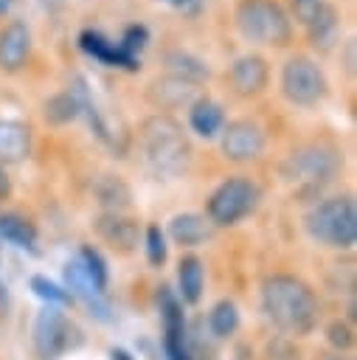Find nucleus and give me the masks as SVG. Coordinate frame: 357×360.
I'll list each match as a JSON object with an SVG mask.
<instances>
[{
    "instance_id": "obj_9",
    "label": "nucleus",
    "mask_w": 357,
    "mask_h": 360,
    "mask_svg": "<svg viewBox=\"0 0 357 360\" xmlns=\"http://www.w3.org/2000/svg\"><path fill=\"white\" fill-rule=\"evenodd\" d=\"M76 96H79V104H82V115H87V121H90V129H93V135L104 143V146H110L118 158H124L126 155V146H129V135H126V129L124 127H118V124H112V118L98 107V101H96V96H93V90H90V84H87V79L84 76H76L70 84H67Z\"/></svg>"
},
{
    "instance_id": "obj_21",
    "label": "nucleus",
    "mask_w": 357,
    "mask_h": 360,
    "mask_svg": "<svg viewBox=\"0 0 357 360\" xmlns=\"http://www.w3.org/2000/svg\"><path fill=\"white\" fill-rule=\"evenodd\" d=\"M163 65H166V73L180 76V79H186V82H191V84H200V82H205V79L211 76L205 59H200V56H194V53H188V51H183V48L166 51V53H163Z\"/></svg>"
},
{
    "instance_id": "obj_10",
    "label": "nucleus",
    "mask_w": 357,
    "mask_h": 360,
    "mask_svg": "<svg viewBox=\"0 0 357 360\" xmlns=\"http://www.w3.org/2000/svg\"><path fill=\"white\" fill-rule=\"evenodd\" d=\"M264 129L259 121L253 118H233L222 127V138H219V149L225 155V160L231 163H247L256 160L264 152Z\"/></svg>"
},
{
    "instance_id": "obj_12",
    "label": "nucleus",
    "mask_w": 357,
    "mask_h": 360,
    "mask_svg": "<svg viewBox=\"0 0 357 360\" xmlns=\"http://www.w3.org/2000/svg\"><path fill=\"white\" fill-rule=\"evenodd\" d=\"M143 98L155 110H180V107H188L197 98V84H191V82H186L180 76L163 73V76H155L146 84Z\"/></svg>"
},
{
    "instance_id": "obj_13",
    "label": "nucleus",
    "mask_w": 357,
    "mask_h": 360,
    "mask_svg": "<svg viewBox=\"0 0 357 360\" xmlns=\"http://www.w3.org/2000/svg\"><path fill=\"white\" fill-rule=\"evenodd\" d=\"M31 28L25 20H11L0 28V70L17 73L31 56Z\"/></svg>"
},
{
    "instance_id": "obj_32",
    "label": "nucleus",
    "mask_w": 357,
    "mask_h": 360,
    "mask_svg": "<svg viewBox=\"0 0 357 360\" xmlns=\"http://www.w3.org/2000/svg\"><path fill=\"white\" fill-rule=\"evenodd\" d=\"M326 340L337 349V352H346L354 346V329L346 323V321H332L326 326Z\"/></svg>"
},
{
    "instance_id": "obj_1",
    "label": "nucleus",
    "mask_w": 357,
    "mask_h": 360,
    "mask_svg": "<svg viewBox=\"0 0 357 360\" xmlns=\"http://www.w3.org/2000/svg\"><path fill=\"white\" fill-rule=\"evenodd\" d=\"M261 309L275 329L290 335H304L318 321L315 292L290 273H275L261 284Z\"/></svg>"
},
{
    "instance_id": "obj_29",
    "label": "nucleus",
    "mask_w": 357,
    "mask_h": 360,
    "mask_svg": "<svg viewBox=\"0 0 357 360\" xmlns=\"http://www.w3.org/2000/svg\"><path fill=\"white\" fill-rule=\"evenodd\" d=\"M118 45H121L124 53L141 59V51L149 45V28H146L143 22H132V25H126L124 34H121V39H118Z\"/></svg>"
},
{
    "instance_id": "obj_34",
    "label": "nucleus",
    "mask_w": 357,
    "mask_h": 360,
    "mask_svg": "<svg viewBox=\"0 0 357 360\" xmlns=\"http://www.w3.org/2000/svg\"><path fill=\"white\" fill-rule=\"evenodd\" d=\"M160 3H166V6H171V8H177V11H183V14H197V11L202 8V0H160Z\"/></svg>"
},
{
    "instance_id": "obj_37",
    "label": "nucleus",
    "mask_w": 357,
    "mask_h": 360,
    "mask_svg": "<svg viewBox=\"0 0 357 360\" xmlns=\"http://www.w3.org/2000/svg\"><path fill=\"white\" fill-rule=\"evenodd\" d=\"M110 357H112V360H132V357H129L124 349H112V352H110Z\"/></svg>"
},
{
    "instance_id": "obj_3",
    "label": "nucleus",
    "mask_w": 357,
    "mask_h": 360,
    "mask_svg": "<svg viewBox=\"0 0 357 360\" xmlns=\"http://www.w3.org/2000/svg\"><path fill=\"white\" fill-rule=\"evenodd\" d=\"M340 160L337 152L326 143H306L298 146L281 166L284 183L292 188L295 197H318L335 177Z\"/></svg>"
},
{
    "instance_id": "obj_35",
    "label": "nucleus",
    "mask_w": 357,
    "mask_h": 360,
    "mask_svg": "<svg viewBox=\"0 0 357 360\" xmlns=\"http://www.w3.org/2000/svg\"><path fill=\"white\" fill-rule=\"evenodd\" d=\"M8 194H11V177L0 163V200H8Z\"/></svg>"
},
{
    "instance_id": "obj_31",
    "label": "nucleus",
    "mask_w": 357,
    "mask_h": 360,
    "mask_svg": "<svg viewBox=\"0 0 357 360\" xmlns=\"http://www.w3.org/2000/svg\"><path fill=\"white\" fill-rule=\"evenodd\" d=\"M332 0H290V11L295 17V22H301L304 28L329 6Z\"/></svg>"
},
{
    "instance_id": "obj_36",
    "label": "nucleus",
    "mask_w": 357,
    "mask_h": 360,
    "mask_svg": "<svg viewBox=\"0 0 357 360\" xmlns=\"http://www.w3.org/2000/svg\"><path fill=\"white\" fill-rule=\"evenodd\" d=\"M8 307V292H6V284L0 281V312Z\"/></svg>"
},
{
    "instance_id": "obj_15",
    "label": "nucleus",
    "mask_w": 357,
    "mask_h": 360,
    "mask_svg": "<svg viewBox=\"0 0 357 360\" xmlns=\"http://www.w3.org/2000/svg\"><path fill=\"white\" fill-rule=\"evenodd\" d=\"M96 231L118 253H132L138 248L141 228H138V222L132 217H124V214H101L96 219Z\"/></svg>"
},
{
    "instance_id": "obj_23",
    "label": "nucleus",
    "mask_w": 357,
    "mask_h": 360,
    "mask_svg": "<svg viewBox=\"0 0 357 360\" xmlns=\"http://www.w3.org/2000/svg\"><path fill=\"white\" fill-rule=\"evenodd\" d=\"M337 34H340V11H337L335 3H329V6L306 25V37H309V42H312L315 48L326 51V48H332V45L337 42Z\"/></svg>"
},
{
    "instance_id": "obj_22",
    "label": "nucleus",
    "mask_w": 357,
    "mask_h": 360,
    "mask_svg": "<svg viewBox=\"0 0 357 360\" xmlns=\"http://www.w3.org/2000/svg\"><path fill=\"white\" fill-rule=\"evenodd\" d=\"M79 115H82V104H79V96H76L70 87H65V90H59V93H53V96H48L45 104H42V118H45L51 127H65V124L76 121Z\"/></svg>"
},
{
    "instance_id": "obj_11",
    "label": "nucleus",
    "mask_w": 357,
    "mask_h": 360,
    "mask_svg": "<svg viewBox=\"0 0 357 360\" xmlns=\"http://www.w3.org/2000/svg\"><path fill=\"white\" fill-rule=\"evenodd\" d=\"M228 82H231V87H233L236 96L256 98L270 84V65L259 53H242V56L233 59V65L228 70Z\"/></svg>"
},
{
    "instance_id": "obj_17",
    "label": "nucleus",
    "mask_w": 357,
    "mask_h": 360,
    "mask_svg": "<svg viewBox=\"0 0 357 360\" xmlns=\"http://www.w3.org/2000/svg\"><path fill=\"white\" fill-rule=\"evenodd\" d=\"M31 152V129L17 118H0V163H20Z\"/></svg>"
},
{
    "instance_id": "obj_6",
    "label": "nucleus",
    "mask_w": 357,
    "mask_h": 360,
    "mask_svg": "<svg viewBox=\"0 0 357 360\" xmlns=\"http://www.w3.org/2000/svg\"><path fill=\"white\" fill-rule=\"evenodd\" d=\"M278 90L295 107H318L329 93V79L312 56L295 53L281 65Z\"/></svg>"
},
{
    "instance_id": "obj_33",
    "label": "nucleus",
    "mask_w": 357,
    "mask_h": 360,
    "mask_svg": "<svg viewBox=\"0 0 357 360\" xmlns=\"http://www.w3.org/2000/svg\"><path fill=\"white\" fill-rule=\"evenodd\" d=\"M166 357L169 360H191L186 346H183V338H174V335H166Z\"/></svg>"
},
{
    "instance_id": "obj_4",
    "label": "nucleus",
    "mask_w": 357,
    "mask_h": 360,
    "mask_svg": "<svg viewBox=\"0 0 357 360\" xmlns=\"http://www.w3.org/2000/svg\"><path fill=\"white\" fill-rule=\"evenodd\" d=\"M233 25L247 42L284 48L292 39L290 14L278 0H236Z\"/></svg>"
},
{
    "instance_id": "obj_28",
    "label": "nucleus",
    "mask_w": 357,
    "mask_h": 360,
    "mask_svg": "<svg viewBox=\"0 0 357 360\" xmlns=\"http://www.w3.org/2000/svg\"><path fill=\"white\" fill-rule=\"evenodd\" d=\"M31 290H34V295H39L48 307H62V304H70V292L67 290H62L56 281H51V278H45V276H34L31 278Z\"/></svg>"
},
{
    "instance_id": "obj_19",
    "label": "nucleus",
    "mask_w": 357,
    "mask_h": 360,
    "mask_svg": "<svg viewBox=\"0 0 357 360\" xmlns=\"http://www.w3.org/2000/svg\"><path fill=\"white\" fill-rule=\"evenodd\" d=\"M169 236L183 248H197L211 236V222L202 214L183 211V214H174L169 219Z\"/></svg>"
},
{
    "instance_id": "obj_24",
    "label": "nucleus",
    "mask_w": 357,
    "mask_h": 360,
    "mask_svg": "<svg viewBox=\"0 0 357 360\" xmlns=\"http://www.w3.org/2000/svg\"><path fill=\"white\" fill-rule=\"evenodd\" d=\"M177 278H180V295H183V301H186V304H197L200 295H202V287H205L202 262H200L197 256H183V259H180Z\"/></svg>"
},
{
    "instance_id": "obj_2",
    "label": "nucleus",
    "mask_w": 357,
    "mask_h": 360,
    "mask_svg": "<svg viewBox=\"0 0 357 360\" xmlns=\"http://www.w3.org/2000/svg\"><path fill=\"white\" fill-rule=\"evenodd\" d=\"M138 141H141L143 166L157 180L180 177L191 163V143H188L183 127L171 115H163V112L149 115L141 124Z\"/></svg>"
},
{
    "instance_id": "obj_25",
    "label": "nucleus",
    "mask_w": 357,
    "mask_h": 360,
    "mask_svg": "<svg viewBox=\"0 0 357 360\" xmlns=\"http://www.w3.org/2000/svg\"><path fill=\"white\" fill-rule=\"evenodd\" d=\"M0 236L17 248L31 250V253L37 250V228H34V222H28L20 214H0Z\"/></svg>"
},
{
    "instance_id": "obj_30",
    "label": "nucleus",
    "mask_w": 357,
    "mask_h": 360,
    "mask_svg": "<svg viewBox=\"0 0 357 360\" xmlns=\"http://www.w3.org/2000/svg\"><path fill=\"white\" fill-rule=\"evenodd\" d=\"M166 256H169V248H166L163 231L157 225H149L146 228V259H149V264L152 267H163Z\"/></svg>"
},
{
    "instance_id": "obj_14",
    "label": "nucleus",
    "mask_w": 357,
    "mask_h": 360,
    "mask_svg": "<svg viewBox=\"0 0 357 360\" xmlns=\"http://www.w3.org/2000/svg\"><path fill=\"white\" fill-rule=\"evenodd\" d=\"M79 48H82V53L93 56L96 62H101V65H107V68H121V70H129V73L141 70V59L124 53L118 42L107 39L104 34H98V31H93V28H84V31L79 34Z\"/></svg>"
},
{
    "instance_id": "obj_16",
    "label": "nucleus",
    "mask_w": 357,
    "mask_h": 360,
    "mask_svg": "<svg viewBox=\"0 0 357 360\" xmlns=\"http://www.w3.org/2000/svg\"><path fill=\"white\" fill-rule=\"evenodd\" d=\"M65 281H67V292H76V295L93 309V315H98L101 321L107 318L110 307H107V301H104V290H98V287L93 284V278L84 273V267H82L79 259H73V262L65 264Z\"/></svg>"
},
{
    "instance_id": "obj_7",
    "label": "nucleus",
    "mask_w": 357,
    "mask_h": 360,
    "mask_svg": "<svg viewBox=\"0 0 357 360\" xmlns=\"http://www.w3.org/2000/svg\"><path fill=\"white\" fill-rule=\"evenodd\" d=\"M259 205V186L250 177H228L208 197V222L214 225H236Z\"/></svg>"
},
{
    "instance_id": "obj_38",
    "label": "nucleus",
    "mask_w": 357,
    "mask_h": 360,
    "mask_svg": "<svg viewBox=\"0 0 357 360\" xmlns=\"http://www.w3.org/2000/svg\"><path fill=\"white\" fill-rule=\"evenodd\" d=\"M11 3H14V0H0V14H6V11L11 8Z\"/></svg>"
},
{
    "instance_id": "obj_26",
    "label": "nucleus",
    "mask_w": 357,
    "mask_h": 360,
    "mask_svg": "<svg viewBox=\"0 0 357 360\" xmlns=\"http://www.w3.org/2000/svg\"><path fill=\"white\" fill-rule=\"evenodd\" d=\"M236 326H239V309H236V304L228 301V298L216 301L211 307V312H208V329L214 332V338H228V335L236 332Z\"/></svg>"
},
{
    "instance_id": "obj_5",
    "label": "nucleus",
    "mask_w": 357,
    "mask_h": 360,
    "mask_svg": "<svg viewBox=\"0 0 357 360\" xmlns=\"http://www.w3.org/2000/svg\"><path fill=\"white\" fill-rule=\"evenodd\" d=\"M304 228H306L309 239L337 248V250H349L357 242V208H354L351 197L320 200L306 211Z\"/></svg>"
},
{
    "instance_id": "obj_8",
    "label": "nucleus",
    "mask_w": 357,
    "mask_h": 360,
    "mask_svg": "<svg viewBox=\"0 0 357 360\" xmlns=\"http://www.w3.org/2000/svg\"><path fill=\"white\" fill-rule=\"evenodd\" d=\"M82 343V332L56 309L45 307L34 321V349L42 360H56L67 349Z\"/></svg>"
},
{
    "instance_id": "obj_18",
    "label": "nucleus",
    "mask_w": 357,
    "mask_h": 360,
    "mask_svg": "<svg viewBox=\"0 0 357 360\" xmlns=\"http://www.w3.org/2000/svg\"><path fill=\"white\" fill-rule=\"evenodd\" d=\"M188 127L200 138H214L225 127V110H222V104L214 101V98H208V96L194 98L188 104Z\"/></svg>"
},
{
    "instance_id": "obj_39",
    "label": "nucleus",
    "mask_w": 357,
    "mask_h": 360,
    "mask_svg": "<svg viewBox=\"0 0 357 360\" xmlns=\"http://www.w3.org/2000/svg\"><path fill=\"white\" fill-rule=\"evenodd\" d=\"M329 360H351V357H343V354H337V357H329Z\"/></svg>"
},
{
    "instance_id": "obj_27",
    "label": "nucleus",
    "mask_w": 357,
    "mask_h": 360,
    "mask_svg": "<svg viewBox=\"0 0 357 360\" xmlns=\"http://www.w3.org/2000/svg\"><path fill=\"white\" fill-rule=\"evenodd\" d=\"M79 262H82L84 273L93 278V284H96L98 290H107V278H110V273H107V262L101 259V253H98L93 245H82V250H79Z\"/></svg>"
},
{
    "instance_id": "obj_20",
    "label": "nucleus",
    "mask_w": 357,
    "mask_h": 360,
    "mask_svg": "<svg viewBox=\"0 0 357 360\" xmlns=\"http://www.w3.org/2000/svg\"><path fill=\"white\" fill-rule=\"evenodd\" d=\"M104 214H124L132 202V188L118 177V174H101L93 186Z\"/></svg>"
}]
</instances>
